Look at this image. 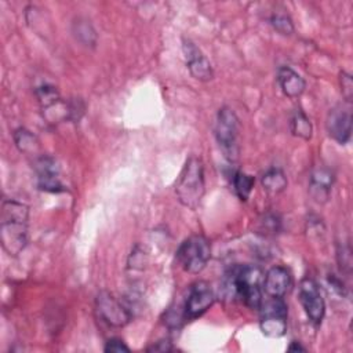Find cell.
Returning a JSON list of instances; mask_svg holds the SVG:
<instances>
[{"label":"cell","mask_w":353,"mask_h":353,"mask_svg":"<svg viewBox=\"0 0 353 353\" xmlns=\"http://www.w3.org/2000/svg\"><path fill=\"white\" fill-rule=\"evenodd\" d=\"M277 83L283 94L288 98H298L305 91L303 77L290 66H280L277 70Z\"/></svg>","instance_id":"15"},{"label":"cell","mask_w":353,"mask_h":353,"mask_svg":"<svg viewBox=\"0 0 353 353\" xmlns=\"http://www.w3.org/2000/svg\"><path fill=\"white\" fill-rule=\"evenodd\" d=\"M339 84H341V92L347 103L352 102L353 98V80L352 76L346 72H341L339 74Z\"/></svg>","instance_id":"23"},{"label":"cell","mask_w":353,"mask_h":353,"mask_svg":"<svg viewBox=\"0 0 353 353\" xmlns=\"http://www.w3.org/2000/svg\"><path fill=\"white\" fill-rule=\"evenodd\" d=\"M325 128L328 135L339 145H345L350 141L352 135V112L349 106L338 105L332 108L325 120Z\"/></svg>","instance_id":"11"},{"label":"cell","mask_w":353,"mask_h":353,"mask_svg":"<svg viewBox=\"0 0 353 353\" xmlns=\"http://www.w3.org/2000/svg\"><path fill=\"white\" fill-rule=\"evenodd\" d=\"M261 183L266 192L270 193H280L287 188V176L279 167L269 168L262 176Z\"/></svg>","instance_id":"17"},{"label":"cell","mask_w":353,"mask_h":353,"mask_svg":"<svg viewBox=\"0 0 353 353\" xmlns=\"http://www.w3.org/2000/svg\"><path fill=\"white\" fill-rule=\"evenodd\" d=\"M12 135H14L15 146L18 148L19 152L30 154V153H36V150L39 149V141L29 130L19 127L14 131Z\"/></svg>","instance_id":"18"},{"label":"cell","mask_w":353,"mask_h":353,"mask_svg":"<svg viewBox=\"0 0 353 353\" xmlns=\"http://www.w3.org/2000/svg\"><path fill=\"white\" fill-rule=\"evenodd\" d=\"M146 350L148 352H163L164 353V352L174 350V346H172L170 339H160L156 343H153L152 346H149Z\"/></svg>","instance_id":"25"},{"label":"cell","mask_w":353,"mask_h":353,"mask_svg":"<svg viewBox=\"0 0 353 353\" xmlns=\"http://www.w3.org/2000/svg\"><path fill=\"white\" fill-rule=\"evenodd\" d=\"M73 33L79 41H81L85 46H95L97 34L92 26L85 19H77L73 23Z\"/></svg>","instance_id":"21"},{"label":"cell","mask_w":353,"mask_h":353,"mask_svg":"<svg viewBox=\"0 0 353 353\" xmlns=\"http://www.w3.org/2000/svg\"><path fill=\"white\" fill-rule=\"evenodd\" d=\"M290 130L292 135L302 138L305 141H309L313 135V125L310 123V119L306 116V113L298 108L294 110L291 120H290Z\"/></svg>","instance_id":"16"},{"label":"cell","mask_w":353,"mask_h":353,"mask_svg":"<svg viewBox=\"0 0 353 353\" xmlns=\"http://www.w3.org/2000/svg\"><path fill=\"white\" fill-rule=\"evenodd\" d=\"M259 327L268 338H281L287 331V305L283 298L262 301L259 306Z\"/></svg>","instance_id":"6"},{"label":"cell","mask_w":353,"mask_h":353,"mask_svg":"<svg viewBox=\"0 0 353 353\" xmlns=\"http://www.w3.org/2000/svg\"><path fill=\"white\" fill-rule=\"evenodd\" d=\"M103 350L106 353H121V352H130V347L120 339V338H110Z\"/></svg>","instance_id":"24"},{"label":"cell","mask_w":353,"mask_h":353,"mask_svg":"<svg viewBox=\"0 0 353 353\" xmlns=\"http://www.w3.org/2000/svg\"><path fill=\"white\" fill-rule=\"evenodd\" d=\"M34 92H36L37 101H39L43 110H46V109L57 105L58 102H61V97H59L58 90L51 84H43V85L37 87Z\"/></svg>","instance_id":"20"},{"label":"cell","mask_w":353,"mask_h":353,"mask_svg":"<svg viewBox=\"0 0 353 353\" xmlns=\"http://www.w3.org/2000/svg\"><path fill=\"white\" fill-rule=\"evenodd\" d=\"M270 25L273 26V29L283 34V36H290L294 33V23L291 21V18L285 14H273L269 19Z\"/></svg>","instance_id":"22"},{"label":"cell","mask_w":353,"mask_h":353,"mask_svg":"<svg viewBox=\"0 0 353 353\" xmlns=\"http://www.w3.org/2000/svg\"><path fill=\"white\" fill-rule=\"evenodd\" d=\"M239 119L234 110L229 106H222L218 110L215 124H214V135L215 139L223 153V156L229 161H234L239 156Z\"/></svg>","instance_id":"4"},{"label":"cell","mask_w":353,"mask_h":353,"mask_svg":"<svg viewBox=\"0 0 353 353\" xmlns=\"http://www.w3.org/2000/svg\"><path fill=\"white\" fill-rule=\"evenodd\" d=\"M215 294L207 281H196L188 288L186 298L182 303L183 320H193L205 313L214 303Z\"/></svg>","instance_id":"8"},{"label":"cell","mask_w":353,"mask_h":353,"mask_svg":"<svg viewBox=\"0 0 353 353\" xmlns=\"http://www.w3.org/2000/svg\"><path fill=\"white\" fill-rule=\"evenodd\" d=\"M211 258L210 241L203 234L185 239L176 250V261L181 268L192 274L200 273Z\"/></svg>","instance_id":"5"},{"label":"cell","mask_w":353,"mask_h":353,"mask_svg":"<svg viewBox=\"0 0 353 353\" xmlns=\"http://www.w3.org/2000/svg\"><path fill=\"white\" fill-rule=\"evenodd\" d=\"M182 52L192 77L199 81H208L214 77V70L210 61L194 43L185 40L182 44Z\"/></svg>","instance_id":"12"},{"label":"cell","mask_w":353,"mask_h":353,"mask_svg":"<svg viewBox=\"0 0 353 353\" xmlns=\"http://www.w3.org/2000/svg\"><path fill=\"white\" fill-rule=\"evenodd\" d=\"M332 183H334V174L330 168L319 167L313 170L309 179L310 197L319 204H325L330 199Z\"/></svg>","instance_id":"14"},{"label":"cell","mask_w":353,"mask_h":353,"mask_svg":"<svg viewBox=\"0 0 353 353\" xmlns=\"http://www.w3.org/2000/svg\"><path fill=\"white\" fill-rule=\"evenodd\" d=\"M95 312L98 317L112 327H124L131 321V313L113 294L98 292L95 298Z\"/></svg>","instance_id":"9"},{"label":"cell","mask_w":353,"mask_h":353,"mask_svg":"<svg viewBox=\"0 0 353 353\" xmlns=\"http://www.w3.org/2000/svg\"><path fill=\"white\" fill-rule=\"evenodd\" d=\"M292 287V276L290 270L281 265L270 268L263 276L262 288L268 296L284 298Z\"/></svg>","instance_id":"13"},{"label":"cell","mask_w":353,"mask_h":353,"mask_svg":"<svg viewBox=\"0 0 353 353\" xmlns=\"http://www.w3.org/2000/svg\"><path fill=\"white\" fill-rule=\"evenodd\" d=\"M254 183H255L254 176H251L243 171H236L232 175V185H233L234 193L237 194V197L241 201H245L250 197Z\"/></svg>","instance_id":"19"},{"label":"cell","mask_w":353,"mask_h":353,"mask_svg":"<svg viewBox=\"0 0 353 353\" xmlns=\"http://www.w3.org/2000/svg\"><path fill=\"white\" fill-rule=\"evenodd\" d=\"M34 170L37 175V186L40 190L48 193L65 192V186L61 181L59 167L54 157L40 154L34 159Z\"/></svg>","instance_id":"10"},{"label":"cell","mask_w":353,"mask_h":353,"mask_svg":"<svg viewBox=\"0 0 353 353\" xmlns=\"http://www.w3.org/2000/svg\"><path fill=\"white\" fill-rule=\"evenodd\" d=\"M287 350H290V352H298V350L305 352L306 349H305L301 343H298V342H295V341H294V342H291V343H290V346L287 347Z\"/></svg>","instance_id":"26"},{"label":"cell","mask_w":353,"mask_h":353,"mask_svg":"<svg viewBox=\"0 0 353 353\" xmlns=\"http://www.w3.org/2000/svg\"><path fill=\"white\" fill-rule=\"evenodd\" d=\"M298 299L309 321L314 327H319L325 314V302L319 288V284L313 279L305 277L301 280L298 288Z\"/></svg>","instance_id":"7"},{"label":"cell","mask_w":353,"mask_h":353,"mask_svg":"<svg viewBox=\"0 0 353 353\" xmlns=\"http://www.w3.org/2000/svg\"><path fill=\"white\" fill-rule=\"evenodd\" d=\"M263 273L255 265H234L223 276L222 292L229 299H240L250 309H259L263 301Z\"/></svg>","instance_id":"1"},{"label":"cell","mask_w":353,"mask_h":353,"mask_svg":"<svg viewBox=\"0 0 353 353\" xmlns=\"http://www.w3.org/2000/svg\"><path fill=\"white\" fill-rule=\"evenodd\" d=\"M29 207L17 200H3L0 211V239L4 251L15 256L28 243Z\"/></svg>","instance_id":"2"},{"label":"cell","mask_w":353,"mask_h":353,"mask_svg":"<svg viewBox=\"0 0 353 353\" xmlns=\"http://www.w3.org/2000/svg\"><path fill=\"white\" fill-rule=\"evenodd\" d=\"M204 192L205 183L203 161L196 156H190L178 176L175 185L176 197L183 207L196 210L204 196Z\"/></svg>","instance_id":"3"}]
</instances>
